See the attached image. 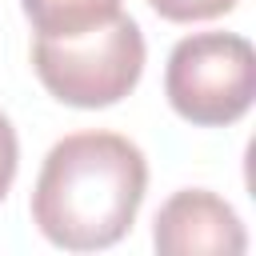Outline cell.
<instances>
[{
	"instance_id": "6da1fadb",
	"label": "cell",
	"mask_w": 256,
	"mask_h": 256,
	"mask_svg": "<svg viewBox=\"0 0 256 256\" xmlns=\"http://www.w3.org/2000/svg\"><path fill=\"white\" fill-rule=\"evenodd\" d=\"M148 192L144 152L116 132H72L52 144L32 188V224L64 252H100L128 236Z\"/></svg>"
},
{
	"instance_id": "277c9868",
	"label": "cell",
	"mask_w": 256,
	"mask_h": 256,
	"mask_svg": "<svg viewBox=\"0 0 256 256\" xmlns=\"http://www.w3.org/2000/svg\"><path fill=\"white\" fill-rule=\"evenodd\" d=\"M152 244L164 256H240L248 248V232L228 200L208 188H180L172 192L156 220Z\"/></svg>"
},
{
	"instance_id": "7a4b0ae2",
	"label": "cell",
	"mask_w": 256,
	"mask_h": 256,
	"mask_svg": "<svg viewBox=\"0 0 256 256\" xmlns=\"http://www.w3.org/2000/svg\"><path fill=\"white\" fill-rule=\"evenodd\" d=\"M32 68L40 84L72 108H112L120 104L144 72V32L132 16H112L108 24L48 40L36 36L32 44Z\"/></svg>"
},
{
	"instance_id": "5b68a950",
	"label": "cell",
	"mask_w": 256,
	"mask_h": 256,
	"mask_svg": "<svg viewBox=\"0 0 256 256\" xmlns=\"http://www.w3.org/2000/svg\"><path fill=\"white\" fill-rule=\"evenodd\" d=\"M36 36L68 40L120 16V0H20Z\"/></svg>"
},
{
	"instance_id": "3957f363",
	"label": "cell",
	"mask_w": 256,
	"mask_h": 256,
	"mask_svg": "<svg viewBox=\"0 0 256 256\" xmlns=\"http://www.w3.org/2000/svg\"><path fill=\"white\" fill-rule=\"evenodd\" d=\"M172 112L196 128H228L256 100V52L236 32L184 36L164 68Z\"/></svg>"
},
{
	"instance_id": "8992f818",
	"label": "cell",
	"mask_w": 256,
	"mask_h": 256,
	"mask_svg": "<svg viewBox=\"0 0 256 256\" xmlns=\"http://www.w3.org/2000/svg\"><path fill=\"white\" fill-rule=\"evenodd\" d=\"M156 8V16L172 20V24H196V20H216L224 12L236 8V0H148Z\"/></svg>"
},
{
	"instance_id": "52a82bcc",
	"label": "cell",
	"mask_w": 256,
	"mask_h": 256,
	"mask_svg": "<svg viewBox=\"0 0 256 256\" xmlns=\"http://www.w3.org/2000/svg\"><path fill=\"white\" fill-rule=\"evenodd\" d=\"M16 168H20L16 128H12V120L0 112V200L8 196V188H12V180H16Z\"/></svg>"
}]
</instances>
